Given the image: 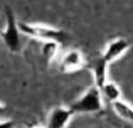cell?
I'll return each instance as SVG.
<instances>
[{
    "label": "cell",
    "mask_w": 133,
    "mask_h": 128,
    "mask_svg": "<svg viewBox=\"0 0 133 128\" xmlns=\"http://www.w3.org/2000/svg\"><path fill=\"white\" fill-rule=\"evenodd\" d=\"M5 17H7V27L0 36H2V41L5 42L7 49L10 52H20L22 51V36L24 34L20 32L19 24L15 20V15H14L12 9L7 7L5 9Z\"/></svg>",
    "instance_id": "obj_3"
},
{
    "label": "cell",
    "mask_w": 133,
    "mask_h": 128,
    "mask_svg": "<svg viewBox=\"0 0 133 128\" xmlns=\"http://www.w3.org/2000/svg\"><path fill=\"white\" fill-rule=\"evenodd\" d=\"M74 116V111L66 106H57V108L51 110L47 116V128H66Z\"/></svg>",
    "instance_id": "obj_5"
},
{
    "label": "cell",
    "mask_w": 133,
    "mask_h": 128,
    "mask_svg": "<svg viewBox=\"0 0 133 128\" xmlns=\"http://www.w3.org/2000/svg\"><path fill=\"white\" fill-rule=\"evenodd\" d=\"M111 105H113L115 113H116L120 118H123V120H127V122L133 123V106L131 105H128V103L123 101L121 98L116 99V101H113Z\"/></svg>",
    "instance_id": "obj_9"
},
{
    "label": "cell",
    "mask_w": 133,
    "mask_h": 128,
    "mask_svg": "<svg viewBox=\"0 0 133 128\" xmlns=\"http://www.w3.org/2000/svg\"><path fill=\"white\" fill-rule=\"evenodd\" d=\"M99 91H101V96H103L104 101L113 103V101H116V99L121 98V89L118 88V84L113 83V81H106L99 88Z\"/></svg>",
    "instance_id": "obj_8"
},
{
    "label": "cell",
    "mask_w": 133,
    "mask_h": 128,
    "mask_svg": "<svg viewBox=\"0 0 133 128\" xmlns=\"http://www.w3.org/2000/svg\"><path fill=\"white\" fill-rule=\"evenodd\" d=\"M3 113H5V105L0 101V115H3Z\"/></svg>",
    "instance_id": "obj_12"
},
{
    "label": "cell",
    "mask_w": 133,
    "mask_h": 128,
    "mask_svg": "<svg viewBox=\"0 0 133 128\" xmlns=\"http://www.w3.org/2000/svg\"><path fill=\"white\" fill-rule=\"evenodd\" d=\"M84 56L81 54V51L78 49H71L68 52H64V56L61 57V69L66 72H71V71H78L84 66Z\"/></svg>",
    "instance_id": "obj_6"
},
{
    "label": "cell",
    "mask_w": 133,
    "mask_h": 128,
    "mask_svg": "<svg viewBox=\"0 0 133 128\" xmlns=\"http://www.w3.org/2000/svg\"><path fill=\"white\" fill-rule=\"evenodd\" d=\"M61 44L54 42V41H42V56L45 57V61H52L59 52Z\"/></svg>",
    "instance_id": "obj_10"
},
{
    "label": "cell",
    "mask_w": 133,
    "mask_h": 128,
    "mask_svg": "<svg viewBox=\"0 0 133 128\" xmlns=\"http://www.w3.org/2000/svg\"><path fill=\"white\" fill-rule=\"evenodd\" d=\"M15 123L12 120H0V128H14Z\"/></svg>",
    "instance_id": "obj_11"
},
{
    "label": "cell",
    "mask_w": 133,
    "mask_h": 128,
    "mask_svg": "<svg viewBox=\"0 0 133 128\" xmlns=\"http://www.w3.org/2000/svg\"><path fill=\"white\" fill-rule=\"evenodd\" d=\"M89 68H91V71H93L96 86L101 88V86L108 81V63L103 59V56H101V57H98V59H94L93 63L89 64Z\"/></svg>",
    "instance_id": "obj_7"
},
{
    "label": "cell",
    "mask_w": 133,
    "mask_h": 128,
    "mask_svg": "<svg viewBox=\"0 0 133 128\" xmlns=\"http://www.w3.org/2000/svg\"><path fill=\"white\" fill-rule=\"evenodd\" d=\"M32 128H47V126H32Z\"/></svg>",
    "instance_id": "obj_13"
},
{
    "label": "cell",
    "mask_w": 133,
    "mask_h": 128,
    "mask_svg": "<svg viewBox=\"0 0 133 128\" xmlns=\"http://www.w3.org/2000/svg\"><path fill=\"white\" fill-rule=\"evenodd\" d=\"M69 108L74 111V115L81 113H98L103 110V96L98 86H93L83 96H79L74 103H71Z\"/></svg>",
    "instance_id": "obj_2"
},
{
    "label": "cell",
    "mask_w": 133,
    "mask_h": 128,
    "mask_svg": "<svg viewBox=\"0 0 133 128\" xmlns=\"http://www.w3.org/2000/svg\"><path fill=\"white\" fill-rule=\"evenodd\" d=\"M128 49H130V42H128L127 39H123V37H118V39H113L111 42L106 44V47H104V51H103L101 56H103V59L110 64V63H113V61L120 59Z\"/></svg>",
    "instance_id": "obj_4"
},
{
    "label": "cell",
    "mask_w": 133,
    "mask_h": 128,
    "mask_svg": "<svg viewBox=\"0 0 133 128\" xmlns=\"http://www.w3.org/2000/svg\"><path fill=\"white\" fill-rule=\"evenodd\" d=\"M19 29L24 36L27 37H32V39L37 41H54V42L59 44H64L68 36L66 32L59 29H54V27H47V25H39V24H19Z\"/></svg>",
    "instance_id": "obj_1"
}]
</instances>
